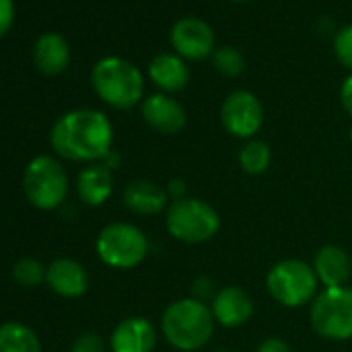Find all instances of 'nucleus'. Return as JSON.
I'll list each match as a JSON object with an SVG mask.
<instances>
[{
	"label": "nucleus",
	"mask_w": 352,
	"mask_h": 352,
	"mask_svg": "<svg viewBox=\"0 0 352 352\" xmlns=\"http://www.w3.org/2000/svg\"><path fill=\"white\" fill-rule=\"evenodd\" d=\"M114 131L98 110H73L56 120L50 133L52 149L71 162H98L112 151Z\"/></svg>",
	"instance_id": "obj_1"
},
{
	"label": "nucleus",
	"mask_w": 352,
	"mask_h": 352,
	"mask_svg": "<svg viewBox=\"0 0 352 352\" xmlns=\"http://www.w3.org/2000/svg\"><path fill=\"white\" fill-rule=\"evenodd\" d=\"M216 329L212 309L197 298H181L168 305L162 315V333L170 346L193 352L204 348Z\"/></svg>",
	"instance_id": "obj_2"
},
{
	"label": "nucleus",
	"mask_w": 352,
	"mask_h": 352,
	"mask_svg": "<svg viewBox=\"0 0 352 352\" xmlns=\"http://www.w3.org/2000/svg\"><path fill=\"white\" fill-rule=\"evenodd\" d=\"M91 85L102 102L118 110L133 108L143 96L141 71L120 56L98 60L91 71Z\"/></svg>",
	"instance_id": "obj_3"
},
{
	"label": "nucleus",
	"mask_w": 352,
	"mask_h": 352,
	"mask_svg": "<svg viewBox=\"0 0 352 352\" xmlns=\"http://www.w3.org/2000/svg\"><path fill=\"white\" fill-rule=\"evenodd\" d=\"M166 228L176 241L197 245L214 239L220 230V216L208 201L185 197L168 206Z\"/></svg>",
	"instance_id": "obj_4"
},
{
	"label": "nucleus",
	"mask_w": 352,
	"mask_h": 352,
	"mask_svg": "<svg viewBox=\"0 0 352 352\" xmlns=\"http://www.w3.org/2000/svg\"><path fill=\"white\" fill-rule=\"evenodd\" d=\"M23 191L28 201L38 210H56L69 193V176L63 164L52 155H38L23 174Z\"/></svg>",
	"instance_id": "obj_5"
},
{
	"label": "nucleus",
	"mask_w": 352,
	"mask_h": 352,
	"mask_svg": "<svg viewBox=\"0 0 352 352\" xmlns=\"http://www.w3.org/2000/svg\"><path fill=\"white\" fill-rule=\"evenodd\" d=\"M317 276L313 265L300 259L278 261L265 278L267 292L284 307H302L317 296Z\"/></svg>",
	"instance_id": "obj_6"
},
{
	"label": "nucleus",
	"mask_w": 352,
	"mask_h": 352,
	"mask_svg": "<svg viewBox=\"0 0 352 352\" xmlns=\"http://www.w3.org/2000/svg\"><path fill=\"white\" fill-rule=\"evenodd\" d=\"M96 251L106 265L116 270H133L147 257L149 241L137 226L116 222L98 234Z\"/></svg>",
	"instance_id": "obj_7"
},
{
	"label": "nucleus",
	"mask_w": 352,
	"mask_h": 352,
	"mask_svg": "<svg viewBox=\"0 0 352 352\" xmlns=\"http://www.w3.org/2000/svg\"><path fill=\"white\" fill-rule=\"evenodd\" d=\"M311 325L327 340L352 338V288H325L311 302Z\"/></svg>",
	"instance_id": "obj_8"
},
{
	"label": "nucleus",
	"mask_w": 352,
	"mask_h": 352,
	"mask_svg": "<svg viewBox=\"0 0 352 352\" xmlns=\"http://www.w3.org/2000/svg\"><path fill=\"white\" fill-rule=\"evenodd\" d=\"M224 129L239 139H253L263 124V106L251 91H232L220 110Z\"/></svg>",
	"instance_id": "obj_9"
},
{
	"label": "nucleus",
	"mask_w": 352,
	"mask_h": 352,
	"mask_svg": "<svg viewBox=\"0 0 352 352\" xmlns=\"http://www.w3.org/2000/svg\"><path fill=\"white\" fill-rule=\"evenodd\" d=\"M170 44L174 54L185 60H204L216 50V34L208 21L199 17H185L172 25Z\"/></svg>",
	"instance_id": "obj_10"
},
{
	"label": "nucleus",
	"mask_w": 352,
	"mask_h": 352,
	"mask_svg": "<svg viewBox=\"0 0 352 352\" xmlns=\"http://www.w3.org/2000/svg\"><path fill=\"white\" fill-rule=\"evenodd\" d=\"M143 120L162 135H174L187 124L185 108L168 94H153L141 106Z\"/></svg>",
	"instance_id": "obj_11"
},
{
	"label": "nucleus",
	"mask_w": 352,
	"mask_h": 352,
	"mask_svg": "<svg viewBox=\"0 0 352 352\" xmlns=\"http://www.w3.org/2000/svg\"><path fill=\"white\" fill-rule=\"evenodd\" d=\"M155 346V327L145 317H126L122 319L112 336V352H151Z\"/></svg>",
	"instance_id": "obj_12"
},
{
	"label": "nucleus",
	"mask_w": 352,
	"mask_h": 352,
	"mask_svg": "<svg viewBox=\"0 0 352 352\" xmlns=\"http://www.w3.org/2000/svg\"><path fill=\"white\" fill-rule=\"evenodd\" d=\"M212 313L216 323L224 327H239L249 321L253 315V300L251 296L236 286H226L216 292L212 298Z\"/></svg>",
	"instance_id": "obj_13"
},
{
	"label": "nucleus",
	"mask_w": 352,
	"mask_h": 352,
	"mask_svg": "<svg viewBox=\"0 0 352 352\" xmlns=\"http://www.w3.org/2000/svg\"><path fill=\"white\" fill-rule=\"evenodd\" d=\"M46 282L56 294L65 298H77L87 292L89 276L79 261L56 259L46 270Z\"/></svg>",
	"instance_id": "obj_14"
},
{
	"label": "nucleus",
	"mask_w": 352,
	"mask_h": 352,
	"mask_svg": "<svg viewBox=\"0 0 352 352\" xmlns=\"http://www.w3.org/2000/svg\"><path fill=\"white\" fill-rule=\"evenodd\" d=\"M313 270L317 280L325 288H340L346 286L352 274V261L350 255L336 245H325L317 251L313 259Z\"/></svg>",
	"instance_id": "obj_15"
},
{
	"label": "nucleus",
	"mask_w": 352,
	"mask_h": 352,
	"mask_svg": "<svg viewBox=\"0 0 352 352\" xmlns=\"http://www.w3.org/2000/svg\"><path fill=\"white\" fill-rule=\"evenodd\" d=\"M149 79L162 94H176L189 83V67L179 54L162 52L149 63Z\"/></svg>",
	"instance_id": "obj_16"
},
{
	"label": "nucleus",
	"mask_w": 352,
	"mask_h": 352,
	"mask_svg": "<svg viewBox=\"0 0 352 352\" xmlns=\"http://www.w3.org/2000/svg\"><path fill=\"white\" fill-rule=\"evenodd\" d=\"M114 191V176L112 170L104 164H91L83 168L77 176V193L83 204L98 208L108 201Z\"/></svg>",
	"instance_id": "obj_17"
},
{
	"label": "nucleus",
	"mask_w": 352,
	"mask_h": 352,
	"mask_svg": "<svg viewBox=\"0 0 352 352\" xmlns=\"http://www.w3.org/2000/svg\"><path fill=\"white\" fill-rule=\"evenodd\" d=\"M34 63L42 75H60L71 63V50L67 40L58 34L40 36L34 46Z\"/></svg>",
	"instance_id": "obj_18"
},
{
	"label": "nucleus",
	"mask_w": 352,
	"mask_h": 352,
	"mask_svg": "<svg viewBox=\"0 0 352 352\" xmlns=\"http://www.w3.org/2000/svg\"><path fill=\"white\" fill-rule=\"evenodd\" d=\"M122 201L137 216H155L166 210L168 193L151 181H133L126 185Z\"/></svg>",
	"instance_id": "obj_19"
},
{
	"label": "nucleus",
	"mask_w": 352,
	"mask_h": 352,
	"mask_svg": "<svg viewBox=\"0 0 352 352\" xmlns=\"http://www.w3.org/2000/svg\"><path fill=\"white\" fill-rule=\"evenodd\" d=\"M0 352H42V344L32 327L9 321L0 325Z\"/></svg>",
	"instance_id": "obj_20"
},
{
	"label": "nucleus",
	"mask_w": 352,
	"mask_h": 352,
	"mask_svg": "<svg viewBox=\"0 0 352 352\" xmlns=\"http://www.w3.org/2000/svg\"><path fill=\"white\" fill-rule=\"evenodd\" d=\"M239 162H241V168L247 172V174H263L267 168H270V162H272V149L265 141L261 139H249L243 147H241V153H239Z\"/></svg>",
	"instance_id": "obj_21"
},
{
	"label": "nucleus",
	"mask_w": 352,
	"mask_h": 352,
	"mask_svg": "<svg viewBox=\"0 0 352 352\" xmlns=\"http://www.w3.org/2000/svg\"><path fill=\"white\" fill-rule=\"evenodd\" d=\"M212 63H214V69L224 77H239L245 71V56L236 48H230V46L216 48L212 54Z\"/></svg>",
	"instance_id": "obj_22"
},
{
	"label": "nucleus",
	"mask_w": 352,
	"mask_h": 352,
	"mask_svg": "<svg viewBox=\"0 0 352 352\" xmlns=\"http://www.w3.org/2000/svg\"><path fill=\"white\" fill-rule=\"evenodd\" d=\"M13 278L21 284V286H28V288H34L38 284H42L46 280V270L44 265L38 261V259H21L15 263L13 267Z\"/></svg>",
	"instance_id": "obj_23"
},
{
	"label": "nucleus",
	"mask_w": 352,
	"mask_h": 352,
	"mask_svg": "<svg viewBox=\"0 0 352 352\" xmlns=\"http://www.w3.org/2000/svg\"><path fill=\"white\" fill-rule=\"evenodd\" d=\"M333 52L336 58L352 71V25H344L338 30L333 38Z\"/></svg>",
	"instance_id": "obj_24"
},
{
	"label": "nucleus",
	"mask_w": 352,
	"mask_h": 352,
	"mask_svg": "<svg viewBox=\"0 0 352 352\" xmlns=\"http://www.w3.org/2000/svg\"><path fill=\"white\" fill-rule=\"evenodd\" d=\"M71 352H106V342L100 333L85 331L73 342Z\"/></svg>",
	"instance_id": "obj_25"
},
{
	"label": "nucleus",
	"mask_w": 352,
	"mask_h": 352,
	"mask_svg": "<svg viewBox=\"0 0 352 352\" xmlns=\"http://www.w3.org/2000/svg\"><path fill=\"white\" fill-rule=\"evenodd\" d=\"M15 21V3L13 0H0V38H3Z\"/></svg>",
	"instance_id": "obj_26"
},
{
	"label": "nucleus",
	"mask_w": 352,
	"mask_h": 352,
	"mask_svg": "<svg viewBox=\"0 0 352 352\" xmlns=\"http://www.w3.org/2000/svg\"><path fill=\"white\" fill-rule=\"evenodd\" d=\"M255 352H292V350H290V346L284 340H280V338H267V340H263L257 346Z\"/></svg>",
	"instance_id": "obj_27"
},
{
	"label": "nucleus",
	"mask_w": 352,
	"mask_h": 352,
	"mask_svg": "<svg viewBox=\"0 0 352 352\" xmlns=\"http://www.w3.org/2000/svg\"><path fill=\"white\" fill-rule=\"evenodd\" d=\"M340 102L344 106V110L352 116V75L344 79L342 89H340Z\"/></svg>",
	"instance_id": "obj_28"
},
{
	"label": "nucleus",
	"mask_w": 352,
	"mask_h": 352,
	"mask_svg": "<svg viewBox=\"0 0 352 352\" xmlns=\"http://www.w3.org/2000/svg\"><path fill=\"white\" fill-rule=\"evenodd\" d=\"M193 290H195V298L197 300H208L210 296L214 298L216 294H212V282L208 280V278H199L197 282H195V286H193Z\"/></svg>",
	"instance_id": "obj_29"
},
{
	"label": "nucleus",
	"mask_w": 352,
	"mask_h": 352,
	"mask_svg": "<svg viewBox=\"0 0 352 352\" xmlns=\"http://www.w3.org/2000/svg\"><path fill=\"white\" fill-rule=\"evenodd\" d=\"M185 191H187V187H185V183L183 181H170L168 183V189H166V193H168V197H172L174 201H179V199H185Z\"/></svg>",
	"instance_id": "obj_30"
},
{
	"label": "nucleus",
	"mask_w": 352,
	"mask_h": 352,
	"mask_svg": "<svg viewBox=\"0 0 352 352\" xmlns=\"http://www.w3.org/2000/svg\"><path fill=\"white\" fill-rule=\"evenodd\" d=\"M232 3H247V0H232Z\"/></svg>",
	"instance_id": "obj_31"
},
{
	"label": "nucleus",
	"mask_w": 352,
	"mask_h": 352,
	"mask_svg": "<svg viewBox=\"0 0 352 352\" xmlns=\"http://www.w3.org/2000/svg\"><path fill=\"white\" fill-rule=\"evenodd\" d=\"M350 141H352V126H350Z\"/></svg>",
	"instance_id": "obj_32"
},
{
	"label": "nucleus",
	"mask_w": 352,
	"mask_h": 352,
	"mask_svg": "<svg viewBox=\"0 0 352 352\" xmlns=\"http://www.w3.org/2000/svg\"><path fill=\"white\" fill-rule=\"evenodd\" d=\"M216 352H228V350H216Z\"/></svg>",
	"instance_id": "obj_33"
}]
</instances>
